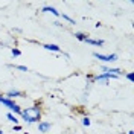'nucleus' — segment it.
Wrapping results in <instances>:
<instances>
[{
  "label": "nucleus",
  "mask_w": 134,
  "mask_h": 134,
  "mask_svg": "<svg viewBox=\"0 0 134 134\" xmlns=\"http://www.w3.org/2000/svg\"><path fill=\"white\" fill-rule=\"evenodd\" d=\"M41 114H43V108L38 104H35L32 107H29V108L21 110V113H20L21 119L25 122H27V124H35V122L41 120Z\"/></svg>",
  "instance_id": "nucleus-1"
},
{
  "label": "nucleus",
  "mask_w": 134,
  "mask_h": 134,
  "mask_svg": "<svg viewBox=\"0 0 134 134\" xmlns=\"http://www.w3.org/2000/svg\"><path fill=\"white\" fill-rule=\"evenodd\" d=\"M0 104H2V105H5V107H8L14 114H20V113H21V110H23L18 104H15L12 99H8V98H5V96H2V94H0Z\"/></svg>",
  "instance_id": "nucleus-2"
},
{
  "label": "nucleus",
  "mask_w": 134,
  "mask_h": 134,
  "mask_svg": "<svg viewBox=\"0 0 134 134\" xmlns=\"http://www.w3.org/2000/svg\"><path fill=\"white\" fill-rule=\"evenodd\" d=\"M93 57L98 58V59H100V61H104V63H113V61H117V55L116 53H111V55H102V53L94 52Z\"/></svg>",
  "instance_id": "nucleus-3"
},
{
  "label": "nucleus",
  "mask_w": 134,
  "mask_h": 134,
  "mask_svg": "<svg viewBox=\"0 0 134 134\" xmlns=\"http://www.w3.org/2000/svg\"><path fill=\"white\" fill-rule=\"evenodd\" d=\"M102 73H111V75H116V76H122L124 75V70H120V69H111V67H105L102 66Z\"/></svg>",
  "instance_id": "nucleus-4"
},
{
  "label": "nucleus",
  "mask_w": 134,
  "mask_h": 134,
  "mask_svg": "<svg viewBox=\"0 0 134 134\" xmlns=\"http://www.w3.org/2000/svg\"><path fill=\"white\" fill-rule=\"evenodd\" d=\"M50 128H52V124L50 122H38V131L40 133H47V131H50Z\"/></svg>",
  "instance_id": "nucleus-5"
},
{
  "label": "nucleus",
  "mask_w": 134,
  "mask_h": 134,
  "mask_svg": "<svg viewBox=\"0 0 134 134\" xmlns=\"http://www.w3.org/2000/svg\"><path fill=\"white\" fill-rule=\"evenodd\" d=\"M21 96H23V92H18V90H9V92L5 94V98L12 99V100H14V98H21Z\"/></svg>",
  "instance_id": "nucleus-6"
},
{
  "label": "nucleus",
  "mask_w": 134,
  "mask_h": 134,
  "mask_svg": "<svg viewBox=\"0 0 134 134\" xmlns=\"http://www.w3.org/2000/svg\"><path fill=\"white\" fill-rule=\"evenodd\" d=\"M43 47L46 50H50V52H55V53H59L61 52V49H59V46H57V44H43Z\"/></svg>",
  "instance_id": "nucleus-7"
},
{
  "label": "nucleus",
  "mask_w": 134,
  "mask_h": 134,
  "mask_svg": "<svg viewBox=\"0 0 134 134\" xmlns=\"http://www.w3.org/2000/svg\"><path fill=\"white\" fill-rule=\"evenodd\" d=\"M41 12H50V14H53L55 17H59V12L53 8V6H44V8L41 9Z\"/></svg>",
  "instance_id": "nucleus-8"
},
{
  "label": "nucleus",
  "mask_w": 134,
  "mask_h": 134,
  "mask_svg": "<svg viewBox=\"0 0 134 134\" xmlns=\"http://www.w3.org/2000/svg\"><path fill=\"white\" fill-rule=\"evenodd\" d=\"M85 43H87V44H92V46H104V41H102V40H93L90 37L85 40Z\"/></svg>",
  "instance_id": "nucleus-9"
},
{
  "label": "nucleus",
  "mask_w": 134,
  "mask_h": 134,
  "mask_svg": "<svg viewBox=\"0 0 134 134\" xmlns=\"http://www.w3.org/2000/svg\"><path fill=\"white\" fill-rule=\"evenodd\" d=\"M75 38H76V40H79V41H85V40L88 38V35H87V34H84V32H76L75 34Z\"/></svg>",
  "instance_id": "nucleus-10"
},
{
  "label": "nucleus",
  "mask_w": 134,
  "mask_h": 134,
  "mask_svg": "<svg viewBox=\"0 0 134 134\" xmlns=\"http://www.w3.org/2000/svg\"><path fill=\"white\" fill-rule=\"evenodd\" d=\"M6 117H8V120H11L14 125H18V122H20V120L17 119V116H15V114H12V113H8V114H6Z\"/></svg>",
  "instance_id": "nucleus-11"
},
{
  "label": "nucleus",
  "mask_w": 134,
  "mask_h": 134,
  "mask_svg": "<svg viewBox=\"0 0 134 134\" xmlns=\"http://www.w3.org/2000/svg\"><path fill=\"white\" fill-rule=\"evenodd\" d=\"M11 53H12V57H20V55H21V50L17 49V47H12V49H11Z\"/></svg>",
  "instance_id": "nucleus-12"
},
{
  "label": "nucleus",
  "mask_w": 134,
  "mask_h": 134,
  "mask_svg": "<svg viewBox=\"0 0 134 134\" xmlns=\"http://www.w3.org/2000/svg\"><path fill=\"white\" fill-rule=\"evenodd\" d=\"M59 17H63L64 20H67V21H69V23H72V25H75V23H76V21L73 20V18H70V17L66 15V14H59Z\"/></svg>",
  "instance_id": "nucleus-13"
},
{
  "label": "nucleus",
  "mask_w": 134,
  "mask_h": 134,
  "mask_svg": "<svg viewBox=\"0 0 134 134\" xmlns=\"http://www.w3.org/2000/svg\"><path fill=\"white\" fill-rule=\"evenodd\" d=\"M90 124H92V120H90L88 117H84L82 119V125L84 126H90Z\"/></svg>",
  "instance_id": "nucleus-14"
},
{
  "label": "nucleus",
  "mask_w": 134,
  "mask_h": 134,
  "mask_svg": "<svg viewBox=\"0 0 134 134\" xmlns=\"http://www.w3.org/2000/svg\"><path fill=\"white\" fill-rule=\"evenodd\" d=\"M14 69H18V70H21V72H27V67L26 66H14Z\"/></svg>",
  "instance_id": "nucleus-15"
},
{
  "label": "nucleus",
  "mask_w": 134,
  "mask_h": 134,
  "mask_svg": "<svg viewBox=\"0 0 134 134\" xmlns=\"http://www.w3.org/2000/svg\"><path fill=\"white\" fill-rule=\"evenodd\" d=\"M125 78L128 79V81H133V73H131V72H130V73H126Z\"/></svg>",
  "instance_id": "nucleus-16"
},
{
  "label": "nucleus",
  "mask_w": 134,
  "mask_h": 134,
  "mask_svg": "<svg viewBox=\"0 0 134 134\" xmlns=\"http://www.w3.org/2000/svg\"><path fill=\"white\" fill-rule=\"evenodd\" d=\"M14 130H15V131H21V126L20 125H14Z\"/></svg>",
  "instance_id": "nucleus-17"
},
{
  "label": "nucleus",
  "mask_w": 134,
  "mask_h": 134,
  "mask_svg": "<svg viewBox=\"0 0 134 134\" xmlns=\"http://www.w3.org/2000/svg\"><path fill=\"white\" fill-rule=\"evenodd\" d=\"M128 134H134V131H128Z\"/></svg>",
  "instance_id": "nucleus-18"
},
{
  "label": "nucleus",
  "mask_w": 134,
  "mask_h": 134,
  "mask_svg": "<svg viewBox=\"0 0 134 134\" xmlns=\"http://www.w3.org/2000/svg\"><path fill=\"white\" fill-rule=\"evenodd\" d=\"M0 134H3V131H2V130H0Z\"/></svg>",
  "instance_id": "nucleus-19"
}]
</instances>
